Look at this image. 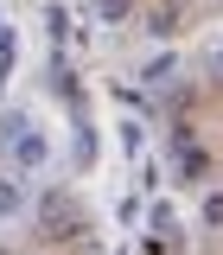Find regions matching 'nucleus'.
Returning a JSON list of instances; mask_svg holds the SVG:
<instances>
[{
	"label": "nucleus",
	"mask_w": 223,
	"mask_h": 255,
	"mask_svg": "<svg viewBox=\"0 0 223 255\" xmlns=\"http://www.w3.org/2000/svg\"><path fill=\"white\" fill-rule=\"evenodd\" d=\"M38 217H45V236H77V211H70V198H64V191H45Z\"/></svg>",
	"instance_id": "f257e3e1"
},
{
	"label": "nucleus",
	"mask_w": 223,
	"mask_h": 255,
	"mask_svg": "<svg viewBox=\"0 0 223 255\" xmlns=\"http://www.w3.org/2000/svg\"><path fill=\"white\" fill-rule=\"evenodd\" d=\"M13 159H19V166H45V134L19 128V134H13Z\"/></svg>",
	"instance_id": "f03ea898"
},
{
	"label": "nucleus",
	"mask_w": 223,
	"mask_h": 255,
	"mask_svg": "<svg viewBox=\"0 0 223 255\" xmlns=\"http://www.w3.org/2000/svg\"><path fill=\"white\" fill-rule=\"evenodd\" d=\"M19 211H26V185H19V179H0V223L19 217Z\"/></svg>",
	"instance_id": "7ed1b4c3"
},
{
	"label": "nucleus",
	"mask_w": 223,
	"mask_h": 255,
	"mask_svg": "<svg viewBox=\"0 0 223 255\" xmlns=\"http://www.w3.org/2000/svg\"><path fill=\"white\" fill-rule=\"evenodd\" d=\"M179 172H185L191 185H198V179H204V172H211V159L198 153V147H185V140H179Z\"/></svg>",
	"instance_id": "20e7f679"
},
{
	"label": "nucleus",
	"mask_w": 223,
	"mask_h": 255,
	"mask_svg": "<svg viewBox=\"0 0 223 255\" xmlns=\"http://www.w3.org/2000/svg\"><path fill=\"white\" fill-rule=\"evenodd\" d=\"M19 128H26V115H19V109H13V115H0V147H13V134H19Z\"/></svg>",
	"instance_id": "39448f33"
},
{
	"label": "nucleus",
	"mask_w": 223,
	"mask_h": 255,
	"mask_svg": "<svg viewBox=\"0 0 223 255\" xmlns=\"http://www.w3.org/2000/svg\"><path fill=\"white\" fill-rule=\"evenodd\" d=\"M204 223H211V230L223 223V191H211V198H204Z\"/></svg>",
	"instance_id": "423d86ee"
},
{
	"label": "nucleus",
	"mask_w": 223,
	"mask_h": 255,
	"mask_svg": "<svg viewBox=\"0 0 223 255\" xmlns=\"http://www.w3.org/2000/svg\"><path fill=\"white\" fill-rule=\"evenodd\" d=\"M127 13V0H102V19H121Z\"/></svg>",
	"instance_id": "0eeeda50"
},
{
	"label": "nucleus",
	"mask_w": 223,
	"mask_h": 255,
	"mask_svg": "<svg viewBox=\"0 0 223 255\" xmlns=\"http://www.w3.org/2000/svg\"><path fill=\"white\" fill-rule=\"evenodd\" d=\"M217 70H223V51H217Z\"/></svg>",
	"instance_id": "6e6552de"
},
{
	"label": "nucleus",
	"mask_w": 223,
	"mask_h": 255,
	"mask_svg": "<svg viewBox=\"0 0 223 255\" xmlns=\"http://www.w3.org/2000/svg\"><path fill=\"white\" fill-rule=\"evenodd\" d=\"M0 32H6V26H0Z\"/></svg>",
	"instance_id": "1a4fd4ad"
}]
</instances>
